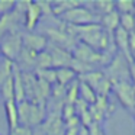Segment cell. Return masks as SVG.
<instances>
[{
  "label": "cell",
  "mask_w": 135,
  "mask_h": 135,
  "mask_svg": "<svg viewBox=\"0 0 135 135\" xmlns=\"http://www.w3.org/2000/svg\"><path fill=\"white\" fill-rule=\"evenodd\" d=\"M71 55H73L74 60H79V61L96 68V67H106L109 64V61L112 60L113 54L97 52V51L91 50L87 45L81 44V42H77L74 50L71 51Z\"/></svg>",
  "instance_id": "obj_1"
},
{
  "label": "cell",
  "mask_w": 135,
  "mask_h": 135,
  "mask_svg": "<svg viewBox=\"0 0 135 135\" xmlns=\"http://www.w3.org/2000/svg\"><path fill=\"white\" fill-rule=\"evenodd\" d=\"M65 25L71 26H83V25H90V23H99V16L93 13V10L86 7L84 4H80L77 7H73L64 15L60 16Z\"/></svg>",
  "instance_id": "obj_2"
},
{
  "label": "cell",
  "mask_w": 135,
  "mask_h": 135,
  "mask_svg": "<svg viewBox=\"0 0 135 135\" xmlns=\"http://www.w3.org/2000/svg\"><path fill=\"white\" fill-rule=\"evenodd\" d=\"M103 74L108 77L110 83L116 81H131L129 80V62L123 58L120 54H115L106 68L103 70Z\"/></svg>",
  "instance_id": "obj_3"
},
{
  "label": "cell",
  "mask_w": 135,
  "mask_h": 135,
  "mask_svg": "<svg viewBox=\"0 0 135 135\" xmlns=\"http://www.w3.org/2000/svg\"><path fill=\"white\" fill-rule=\"evenodd\" d=\"M22 51V33L12 32L0 38V52L6 60L15 62Z\"/></svg>",
  "instance_id": "obj_4"
},
{
  "label": "cell",
  "mask_w": 135,
  "mask_h": 135,
  "mask_svg": "<svg viewBox=\"0 0 135 135\" xmlns=\"http://www.w3.org/2000/svg\"><path fill=\"white\" fill-rule=\"evenodd\" d=\"M112 91L116 94L120 105L128 112L135 110V86L131 81H116L112 83Z\"/></svg>",
  "instance_id": "obj_5"
},
{
  "label": "cell",
  "mask_w": 135,
  "mask_h": 135,
  "mask_svg": "<svg viewBox=\"0 0 135 135\" xmlns=\"http://www.w3.org/2000/svg\"><path fill=\"white\" fill-rule=\"evenodd\" d=\"M45 33H47V39L50 44L55 45V47H60L62 50L67 51H73L74 47H76L77 41L64 29V28H50V29H45Z\"/></svg>",
  "instance_id": "obj_6"
},
{
  "label": "cell",
  "mask_w": 135,
  "mask_h": 135,
  "mask_svg": "<svg viewBox=\"0 0 135 135\" xmlns=\"http://www.w3.org/2000/svg\"><path fill=\"white\" fill-rule=\"evenodd\" d=\"M23 23V15L18 13L15 9L10 13L0 16V38L6 33L19 32V25Z\"/></svg>",
  "instance_id": "obj_7"
},
{
  "label": "cell",
  "mask_w": 135,
  "mask_h": 135,
  "mask_svg": "<svg viewBox=\"0 0 135 135\" xmlns=\"http://www.w3.org/2000/svg\"><path fill=\"white\" fill-rule=\"evenodd\" d=\"M47 51L50 52V55H51L54 70H57V68H67V67L71 65L73 55H71L70 51L62 50V48H60V47H55V45L50 44V42H48Z\"/></svg>",
  "instance_id": "obj_8"
},
{
  "label": "cell",
  "mask_w": 135,
  "mask_h": 135,
  "mask_svg": "<svg viewBox=\"0 0 135 135\" xmlns=\"http://www.w3.org/2000/svg\"><path fill=\"white\" fill-rule=\"evenodd\" d=\"M22 47L29 50V51H32V52H35V54H39V52L47 50L48 39L45 35H41V33L28 32V33H25V35H22Z\"/></svg>",
  "instance_id": "obj_9"
},
{
  "label": "cell",
  "mask_w": 135,
  "mask_h": 135,
  "mask_svg": "<svg viewBox=\"0 0 135 135\" xmlns=\"http://www.w3.org/2000/svg\"><path fill=\"white\" fill-rule=\"evenodd\" d=\"M112 38H113L115 45L118 47L120 55H122L128 62L134 61V60H132V55H131V51H129V33L126 32V31H123L122 28H118L113 32Z\"/></svg>",
  "instance_id": "obj_10"
},
{
  "label": "cell",
  "mask_w": 135,
  "mask_h": 135,
  "mask_svg": "<svg viewBox=\"0 0 135 135\" xmlns=\"http://www.w3.org/2000/svg\"><path fill=\"white\" fill-rule=\"evenodd\" d=\"M41 18H42V12L39 9L38 3L36 2H29L26 6V10L23 13V25L28 32H32L35 29Z\"/></svg>",
  "instance_id": "obj_11"
},
{
  "label": "cell",
  "mask_w": 135,
  "mask_h": 135,
  "mask_svg": "<svg viewBox=\"0 0 135 135\" xmlns=\"http://www.w3.org/2000/svg\"><path fill=\"white\" fill-rule=\"evenodd\" d=\"M12 77H13V100L16 103L26 100L25 97V89H23V81H22V71L19 67L13 62L12 67Z\"/></svg>",
  "instance_id": "obj_12"
},
{
  "label": "cell",
  "mask_w": 135,
  "mask_h": 135,
  "mask_svg": "<svg viewBox=\"0 0 135 135\" xmlns=\"http://www.w3.org/2000/svg\"><path fill=\"white\" fill-rule=\"evenodd\" d=\"M99 23L109 35H113V32L119 28V13L116 10H113V12L102 16L99 19Z\"/></svg>",
  "instance_id": "obj_13"
},
{
  "label": "cell",
  "mask_w": 135,
  "mask_h": 135,
  "mask_svg": "<svg viewBox=\"0 0 135 135\" xmlns=\"http://www.w3.org/2000/svg\"><path fill=\"white\" fill-rule=\"evenodd\" d=\"M45 120V106L29 102V128L41 125Z\"/></svg>",
  "instance_id": "obj_14"
},
{
  "label": "cell",
  "mask_w": 135,
  "mask_h": 135,
  "mask_svg": "<svg viewBox=\"0 0 135 135\" xmlns=\"http://www.w3.org/2000/svg\"><path fill=\"white\" fill-rule=\"evenodd\" d=\"M4 110H6V116H7V125H9V131H13L16 126L19 125L18 120V108H16V102L15 100H6L4 102Z\"/></svg>",
  "instance_id": "obj_15"
},
{
  "label": "cell",
  "mask_w": 135,
  "mask_h": 135,
  "mask_svg": "<svg viewBox=\"0 0 135 135\" xmlns=\"http://www.w3.org/2000/svg\"><path fill=\"white\" fill-rule=\"evenodd\" d=\"M55 77H57V84L67 87L70 83H73L74 80H77V74L71 70L70 67L67 68H57L55 70Z\"/></svg>",
  "instance_id": "obj_16"
},
{
  "label": "cell",
  "mask_w": 135,
  "mask_h": 135,
  "mask_svg": "<svg viewBox=\"0 0 135 135\" xmlns=\"http://www.w3.org/2000/svg\"><path fill=\"white\" fill-rule=\"evenodd\" d=\"M103 77H105V74H103L102 70H94V71H89V73H86V74H81V76H77V80L86 83V84L90 86L94 90ZM94 93H96V91H94Z\"/></svg>",
  "instance_id": "obj_17"
},
{
  "label": "cell",
  "mask_w": 135,
  "mask_h": 135,
  "mask_svg": "<svg viewBox=\"0 0 135 135\" xmlns=\"http://www.w3.org/2000/svg\"><path fill=\"white\" fill-rule=\"evenodd\" d=\"M80 2H76V0H61V2H54V3H51V9H52V15L55 16H61L64 15L65 12H68L70 9H73V7H77L80 6Z\"/></svg>",
  "instance_id": "obj_18"
},
{
  "label": "cell",
  "mask_w": 135,
  "mask_h": 135,
  "mask_svg": "<svg viewBox=\"0 0 135 135\" xmlns=\"http://www.w3.org/2000/svg\"><path fill=\"white\" fill-rule=\"evenodd\" d=\"M79 99L83 100L84 103H87L89 106H91V105H94L97 96L90 86H87L83 81H79Z\"/></svg>",
  "instance_id": "obj_19"
},
{
  "label": "cell",
  "mask_w": 135,
  "mask_h": 135,
  "mask_svg": "<svg viewBox=\"0 0 135 135\" xmlns=\"http://www.w3.org/2000/svg\"><path fill=\"white\" fill-rule=\"evenodd\" d=\"M91 6H93V9L97 12L99 19H100L102 16L113 12L115 10V2H112V0H97V2H93V3H91Z\"/></svg>",
  "instance_id": "obj_20"
},
{
  "label": "cell",
  "mask_w": 135,
  "mask_h": 135,
  "mask_svg": "<svg viewBox=\"0 0 135 135\" xmlns=\"http://www.w3.org/2000/svg\"><path fill=\"white\" fill-rule=\"evenodd\" d=\"M77 100H79V80H74L73 83H70L65 87L64 103H67V105H76Z\"/></svg>",
  "instance_id": "obj_21"
},
{
  "label": "cell",
  "mask_w": 135,
  "mask_h": 135,
  "mask_svg": "<svg viewBox=\"0 0 135 135\" xmlns=\"http://www.w3.org/2000/svg\"><path fill=\"white\" fill-rule=\"evenodd\" d=\"M16 108H18V120L19 125L23 126H29V102L28 100H22V102L16 103Z\"/></svg>",
  "instance_id": "obj_22"
},
{
  "label": "cell",
  "mask_w": 135,
  "mask_h": 135,
  "mask_svg": "<svg viewBox=\"0 0 135 135\" xmlns=\"http://www.w3.org/2000/svg\"><path fill=\"white\" fill-rule=\"evenodd\" d=\"M48 68H52V60H51L50 52L45 50L36 55L35 70H48Z\"/></svg>",
  "instance_id": "obj_23"
},
{
  "label": "cell",
  "mask_w": 135,
  "mask_h": 135,
  "mask_svg": "<svg viewBox=\"0 0 135 135\" xmlns=\"http://www.w3.org/2000/svg\"><path fill=\"white\" fill-rule=\"evenodd\" d=\"M35 77L42 81L48 83V84H57V77H55V70L54 68H48V70H35Z\"/></svg>",
  "instance_id": "obj_24"
},
{
  "label": "cell",
  "mask_w": 135,
  "mask_h": 135,
  "mask_svg": "<svg viewBox=\"0 0 135 135\" xmlns=\"http://www.w3.org/2000/svg\"><path fill=\"white\" fill-rule=\"evenodd\" d=\"M64 123H65V132H64V135H79L80 129L83 128L77 116H74V118H71V119L65 120Z\"/></svg>",
  "instance_id": "obj_25"
},
{
  "label": "cell",
  "mask_w": 135,
  "mask_h": 135,
  "mask_svg": "<svg viewBox=\"0 0 135 135\" xmlns=\"http://www.w3.org/2000/svg\"><path fill=\"white\" fill-rule=\"evenodd\" d=\"M135 26V16L131 13H126V15H119V28H122L126 32H132Z\"/></svg>",
  "instance_id": "obj_26"
},
{
  "label": "cell",
  "mask_w": 135,
  "mask_h": 135,
  "mask_svg": "<svg viewBox=\"0 0 135 135\" xmlns=\"http://www.w3.org/2000/svg\"><path fill=\"white\" fill-rule=\"evenodd\" d=\"M115 10L119 15H126V13L134 15V2L132 0H119V2H115Z\"/></svg>",
  "instance_id": "obj_27"
},
{
  "label": "cell",
  "mask_w": 135,
  "mask_h": 135,
  "mask_svg": "<svg viewBox=\"0 0 135 135\" xmlns=\"http://www.w3.org/2000/svg\"><path fill=\"white\" fill-rule=\"evenodd\" d=\"M9 135H33V129L29 126L18 125L13 131H9Z\"/></svg>",
  "instance_id": "obj_28"
},
{
  "label": "cell",
  "mask_w": 135,
  "mask_h": 135,
  "mask_svg": "<svg viewBox=\"0 0 135 135\" xmlns=\"http://www.w3.org/2000/svg\"><path fill=\"white\" fill-rule=\"evenodd\" d=\"M15 3L16 2H7V0H0V16L10 13L15 9Z\"/></svg>",
  "instance_id": "obj_29"
},
{
  "label": "cell",
  "mask_w": 135,
  "mask_h": 135,
  "mask_svg": "<svg viewBox=\"0 0 135 135\" xmlns=\"http://www.w3.org/2000/svg\"><path fill=\"white\" fill-rule=\"evenodd\" d=\"M86 132H87V135H102L103 129H102V126H100V123L91 122L90 125L86 128Z\"/></svg>",
  "instance_id": "obj_30"
},
{
  "label": "cell",
  "mask_w": 135,
  "mask_h": 135,
  "mask_svg": "<svg viewBox=\"0 0 135 135\" xmlns=\"http://www.w3.org/2000/svg\"><path fill=\"white\" fill-rule=\"evenodd\" d=\"M38 6H39V9H41L42 15H52L51 3H48V2H38Z\"/></svg>",
  "instance_id": "obj_31"
},
{
  "label": "cell",
  "mask_w": 135,
  "mask_h": 135,
  "mask_svg": "<svg viewBox=\"0 0 135 135\" xmlns=\"http://www.w3.org/2000/svg\"><path fill=\"white\" fill-rule=\"evenodd\" d=\"M129 80L135 86V61L129 62Z\"/></svg>",
  "instance_id": "obj_32"
},
{
  "label": "cell",
  "mask_w": 135,
  "mask_h": 135,
  "mask_svg": "<svg viewBox=\"0 0 135 135\" xmlns=\"http://www.w3.org/2000/svg\"><path fill=\"white\" fill-rule=\"evenodd\" d=\"M132 60H134V61H135V51H134V52H132Z\"/></svg>",
  "instance_id": "obj_33"
},
{
  "label": "cell",
  "mask_w": 135,
  "mask_h": 135,
  "mask_svg": "<svg viewBox=\"0 0 135 135\" xmlns=\"http://www.w3.org/2000/svg\"><path fill=\"white\" fill-rule=\"evenodd\" d=\"M134 16H135V2H134Z\"/></svg>",
  "instance_id": "obj_34"
},
{
  "label": "cell",
  "mask_w": 135,
  "mask_h": 135,
  "mask_svg": "<svg viewBox=\"0 0 135 135\" xmlns=\"http://www.w3.org/2000/svg\"><path fill=\"white\" fill-rule=\"evenodd\" d=\"M102 135H105V132H103V134H102Z\"/></svg>",
  "instance_id": "obj_35"
},
{
  "label": "cell",
  "mask_w": 135,
  "mask_h": 135,
  "mask_svg": "<svg viewBox=\"0 0 135 135\" xmlns=\"http://www.w3.org/2000/svg\"><path fill=\"white\" fill-rule=\"evenodd\" d=\"M0 55H2V52H0Z\"/></svg>",
  "instance_id": "obj_36"
}]
</instances>
